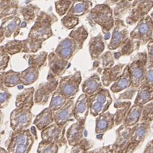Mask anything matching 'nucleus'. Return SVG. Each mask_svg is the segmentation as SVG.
<instances>
[{
	"instance_id": "nucleus-11",
	"label": "nucleus",
	"mask_w": 153,
	"mask_h": 153,
	"mask_svg": "<svg viewBox=\"0 0 153 153\" xmlns=\"http://www.w3.org/2000/svg\"><path fill=\"white\" fill-rule=\"evenodd\" d=\"M111 39L108 44V48L111 51L121 48L130 39V33L127 26L122 19H114Z\"/></svg>"
},
{
	"instance_id": "nucleus-7",
	"label": "nucleus",
	"mask_w": 153,
	"mask_h": 153,
	"mask_svg": "<svg viewBox=\"0 0 153 153\" xmlns=\"http://www.w3.org/2000/svg\"><path fill=\"white\" fill-rule=\"evenodd\" d=\"M59 80L58 78L48 72L47 81L39 85L37 89L35 91L34 102L36 104L46 105L48 102L50 97L57 91Z\"/></svg>"
},
{
	"instance_id": "nucleus-45",
	"label": "nucleus",
	"mask_w": 153,
	"mask_h": 153,
	"mask_svg": "<svg viewBox=\"0 0 153 153\" xmlns=\"http://www.w3.org/2000/svg\"><path fill=\"white\" fill-rule=\"evenodd\" d=\"M59 146L56 143L42 141L37 148V153H58Z\"/></svg>"
},
{
	"instance_id": "nucleus-40",
	"label": "nucleus",
	"mask_w": 153,
	"mask_h": 153,
	"mask_svg": "<svg viewBox=\"0 0 153 153\" xmlns=\"http://www.w3.org/2000/svg\"><path fill=\"white\" fill-rule=\"evenodd\" d=\"M139 46L135 42L132 41L131 39H129L128 41L123 45L117 52H115L113 54L114 58L118 59L122 56H128L132 54L133 52L139 49Z\"/></svg>"
},
{
	"instance_id": "nucleus-2",
	"label": "nucleus",
	"mask_w": 153,
	"mask_h": 153,
	"mask_svg": "<svg viewBox=\"0 0 153 153\" xmlns=\"http://www.w3.org/2000/svg\"><path fill=\"white\" fill-rule=\"evenodd\" d=\"M91 24H97L102 28L103 35H109L114 27V19L113 11L106 4H97L89 11L87 16Z\"/></svg>"
},
{
	"instance_id": "nucleus-39",
	"label": "nucleus",
	"mask_w": 153,
	"mask_h": 153,
	"mask_svg": "<svg viewBox=\"0 0 153 153\" xmlns=\"http://www.w3.org/2000/svg\"><path fill=\"white\" fill-rule=\"evenodd\" d=\"M68 37H71L77 44L80 49H82L84 43L88 37V33L84 26H81L69 33Z\"/></svg>"
},
{
	"instance_id": "nucleus-3",
	"label": "nucleus",
	"mask_w": 153,
	"mask_h": 153,
	"mask_svg": "<svg viewBox=\"0 0 153 153\" xmlns=\"http://www.w3.org/2000/svg\"><path fill=\"white\" fill-rule=\"evenodd\" d=\"M35 139L30 130L13 132L7 146L8 153H29Z\"/></svg>"
},
{
	"instance_id": "nucleus-10",
	"label": "nucleus",
	"mask_w": 153,
	"mask_h": 153,
	"mask_svg": "<svg viewBox=\"0 0 153 153\" xmlns=\"http://www.w3.org/2000/svg\"><path fill=\"white\" fill-rule=\"evenodd\" d=\"M153 8V1L135 0L132 1L131 9L126 19L128 25H134L137 24L141 19L148 15V13Z\"/></svg>"
},
{
	"instance_id": "nucleus-56",
	"label": "nucleus",
	"mask_w": 153,
	"mask_h": 153,
	"mask_svg": "<svg viewBox=\"0 0 153 153\" xmlns=\"http://www.w3.org/2000/svg\"><path fill=\"white\" fill-rule=\"evenodd\" d=\"M0 153H8V152L6 149H4V148L0 147Z\"/></svg>"
},
{
	"instance_id": "nucleus-23",
	"label": "nucleus",
	"mask_w": 153,
	"mask_h": 153,
	"mask_svg": "<svg viewBox=\"0 0 153 153\" xmlns=\"http://www.w3.org/2000/svg\"><path fill=\"white\" fill-rule=\"evenodd\" d=\"M114 126V115L107 111L96 117L95 132L96 134H104Z\"/></svg>"
},
{
	"instance_id": "nucleus-4",
	"label": "nucleus",
	"mask_w": 153,
	"mask_h": 153,
	"mask_svg": "<svg viewBox=\"0 0 153 153\" xmlns=\"http://www.w3.org/2000/svg\"><path fill=\"white\" fill-rule=\"evenodd\" d=\"M148 64L147 53L146 52L138 53L131 59L128 64L130 77L132 80L131 87L138 89L144 80L145 69Z\"/></svg>"
},
{
	"instance_id": "nucleus-29",
	"label": "nucleus",
	"mask_w": 153,
	"mask_h": 153,
	"mask_svg": "<svg viewBox=\"0 0 153 153\" xmlns=\"http://www.w3.org/2000/svg\"><path fill=\"white\" fill-rule=\"evenodd\" d=\"M134 104L144 105L153 101V87L141 84L138 88Z\"/></svg>"
},
{
	"instance_id": "nucleus-13",
	"label": "nucleus",
	"mask_w": 153,
	"mask_h": 153,
	"mask_svg": "<svg viewBox=\"0 0 153 153\" xmlns=\"http://www.w3.org/2000/svg\"><path fill=\"white\" fill-rule=\"evenodd\" d=\"M150 129V123L139 122L132 127V131L130 137L129 143L126 153H132L141 143L145 140Z\"/></svg>"
},
{
	"instance_id": "nucleus-8",
	"label": "nucleus",
	"mask_w": 153,
	"mask_h": 153,
	"mask_svg": "<svg viewBox=\"0 0 153 153\" xmlns=\"http://www.w3.org/2000/svg\"><path fill=\"white\" fill-rule=\"evenodd\" d=\"M82 79L80 71H76L75 73L68 76H62L59 80L57 91L62 93L68 100L74 98L79 91V85L82 83Z\"/></svg>"
},
{
	"instance_id": "nucleus-27",
	"label": "nucleus",
	"mask_w": 153,
	"mask_h": 153,
	"mask_svg": "<svg viewBox=\"0 0 153 153\" xmlns=\"http://www.w3.org/2000/svg\"><path fill=\"white\" fill-rule=\"evenodd\" d=\"M88 49L92 59H97L102 55L105 50V44L103 37L101 33L91 38L88 43Z\"/></svg>"
},
{
	"instance_id": "nucleus-43",
	"label": "nucleus",
	"mask_w": 153,
	"mask_h": 153,
	"mask_svg": "<svg viewBox=\"0 0 153 153\" xmlns=\"http://www.w3.org/2000/svg\"><path fill=\"white\" fill-rule=\"evenodd\" d=\"M42 42L36 41V40L27 37L26 39L23 40L22 53H25L26 54L37 53L42 48Z\"/></svg>"
},
{
	"instance_id": "nucleus-26",
	"label": "nucleus",
	"mask_w": 153,
	"mask_h": 153,
	"mask_svg": "<svg viewBox=\"0 0 153 153\" xmlns=\"http://www.w3.org/2000/svg\"><path fill=\"white\" fill-rule=\"evenodd\" d=\"M93 8V2L91 1H73V4L66 15L78 17H82L87 13Z\"/></svg>"
},
{
	"instance_id": "nucleus-41",
	"label": "nucleus",
	"mask_w": 153,
	"mask_h": 153,
	"mask_svg": "<svg viewBox=\"0 0 153 153\" xmlns=\"http://www.w3.org/2000/svg\"><path fill=\"white\" fill-rule=\"evenodd\" d=\"M67 100H68V99L66 97L63 95L59 92L56 91L51 97V102L48 108L53 112L57 111L64 106Z\"/></svg>"
},
{
	"instance_id": "nucleus-55",
	"label": "nucleus",
	"mask_w": 153,
	"mask_h": 153,
	"mask_svg": "<svg viewBox=\"0 0 153 153\" xmlns=\"http://www.w3.org/2000/svg\"><path fill=\"white\" fill-rule=\"evenodd\" d=\"M3 119H4V114L2 113V112L0 111V126L2 124V122H3Z\"/></svg>"
},
{
	"instance_id": "nucleus-36",
	"label": "nucleus",
	"mask_w": 153,
	"mask_h": 153,
	"mask_svg": "<svg viewBox=\"0 0 153 153\" xmlns=\"http://www.w3.org/2000/svg\"><path fill=\"white\" fill-rule=\"evenodd\" d=\"M1 76L3 84L7 88L15 87L22 84L21 80H20V72L10 70L8 71L1 73Z\"/></svg>"
},
{
	"instance_id": "nucleus-52",
	"label": "nucleus",
	"mask_w": 153,
	"mask_h": 153,
	"mask_svg": "<svg viewBox=\"0 0 153 153\" xmlns=\"http://www.w3.org/2000/svg\"><path fill=\"white\" fill-rule=\"evenodd\" d=\"M148 63H153V37L147 44Z\"/></svg>"
},
{
	"instance_id": "nucleus-49",
	"label": "nucleus",
	"mask_w": 153,
	"mask_h": 153,
	"mask_svg": "<svg viewBox=\"0 0 153 153\" xmlns=\"http://www.w3.org/2000/svg\"><path fill=\"white\" fill-rule=\"evenodd\" d=\"M11 97L12 94L8 91L7 88L0 90V109L7 106Z\"/></svg>"
},
{
	"instance_id": "nucleus-35",
	"label": "nucleus",
	"mask_w": 153,
	"mask_h": 153,
	"mask_svg": "<svg viewBox=\"0 0 153 153\" xmlns=\"http://www.w3.org/2000/svg\"><path fill=\"white\" fill-rule=\"evenodd\" d=\"M39 76V70L33 66H28L20 72V80L24 85H29L35 83Z\"/></svg>"
},
{
	"instance_id": "nucleus-57",
	"label": "nucleus",
	"mask_w": 153,
	"mask_h": 153,
	"mask_svg": "<svg viewBox=\"0 0 153 153\" xmlns=\"http://www.w3.org/2000/svg\"><path fill=\"white\" fill-rule=\"evenodd\" d=\"M150 17H151V18H152V19H153V12L152 13V14H151V16H150Z\"/></svg>"
},
{
	"instance_id": "nucleus-18",
	"label": "nucleus",
	"mask_w": 153,
	"mask_h": 153,
	"mask_svg": "<svg viewBox=\"0 0 153 153\" xmlns=\"http://www.w3.org/2000/svg\"><path fill=\"white\" fill-rule=\"evenodd\" d=\"M89 113V97L84 93L81 94L75 103L74 119L76 122L85 126Z\"/></svg>"
},
{
	"instance_id": "nucleus-30",
	"label": "nucleus",
	"mask_w": 153,
	"mask_h": 153,
	"mask_svg": "<svg viewBox=\"0 0 153 153\" xmlns=\"http://www.w3.org/2000/svg\"><path fill=\"white\" fill-rule=\"evenodd\" d=\"M131 105V102L129 101H117L114 103V106L116 108V112L114 114V126L122 124Z\"/></svg>"
},
{
	"instance_id": "nucleus-6",
	"label": "nucleus",
	"mask_w": 153,
	"mask_h": 153,
	"mask_svg": "<svg viewBox=\"0 0 153 153\" xmlns=\"http://www.w3.org/2000/svg\"><path fill=\"white\" fill-rule=\"evenodd\" d=\"M112 98L108 89L103 88L89 97V111L94 117L107 112L112 104Z\"/></svg>"
},
{
	"instance_id": "nucleus-51",
	"label": "nucleus",
	"mask_w": 153,
	"mask_h": 153,
	"mask_svg": "<svg viewBox=\"0 0 153 153\" xmlns=\"http://www.w3.org/2000/svg\"><path fill=\"white\" fill-rule=\"evenodd\" d=\"M137 91V89L133 88L132 87H130L129 88L125 90V91L119 96L117 100L123 102V101L126 100H132Z\"/></svg>"
},
{
	"instance_id": "nucleus-32",
	"label": "nucleus",
	"mask_w": 153,
	"mask_h": 153,
	"mask_svg": "<svg viewBox=\"0 0 153 153\" xmlns=\"http://www.w3.org/2000/svg\"><path fill=\"white\" fill-rule=\"evenodd\" d=\"M143 106L136 104L131 105L123 124L127 127H133L139 123L142 114Z\"/></svg>"
},
{
	"instance_id": "nucleus-25",
	"label": "nucleus",
	"mask_w": 153,
	"mask_h": 153,
	"mask_svg": "<svg viewBox=\"0 0 153 153\" xmlns=\"http://www.w3.org/2000/svg\"><path fill=\"white\" fill-rule=\"evenodd\" d=\"M132 85V80L128 65H126L123 70L122 73L119 76L115 82L111 85V91L113 93H121L125 90L129 88Z\"/></svg>"
},
{
	"instance_id": "nucleus-47",
	"label": "nucleus",
	"mask_w": 153,
	"mask_h": 153,
	"mask_svg": "<svg viewBox=\"0 0 153 153\" xmlns=\"http://www.w3.org/2000/svg\"><path fill=\"white\" fill-rule=\"evenodd\" d=\"M61 22L65 28L71 30L78 25L79 23V19L78 17L66 15L61 19Z\"/></svg>"
},
{
	"instance_id": "nucleus-54",
	"label": "nucleus",
	"mask_w": 153,
	"mask_h": 153,
	"mask_svg": "<svg viewBox=\"0 0 153 153\" xmlns=\"http://www.w3.org/2000/svg\"><path fill=\"white\" fill-rule=\"evenodd\" d=\"M4 39H5V37H4L3 32H2L1 29H0V43L3 42L4 41Z\"/></svg>"
},
{
	"instance_id": "nucleus-20",
	"label": "nucleus",
	"mask_w": 153,
	"mask_h": 153,
	"mask_svg": "<svg viewBox=\"0 0 153 153\" xmlns=\"http://www.w3.org/2000/svg\"><path fill=\"white\" fill-rule=\"evenodd\" d=\"M47 59L48 61L49 73L57 78L63 75L69 65L68 61L62 59L54 52L49 54Z\"/></svg>"
},
{
	"instance_id": "nucleus-50",
	"label": "nucleus",
	"mask_w": 153,
	"mask_h": 153,
	"mask_svg": "<svg viewBox=\"0 0 153 153\" xmlns=\"http://www.w3.org/2000/svg\"><path fill=\"white\" fill-rule=\"evenodd\" d=\"M10 56L4 51L3 46H0V71H4L8 66Z\"/></svg>"
},
{
	"instance_id": "nucleus-42",
	"label": "nucleus",
	"mask_w": 153,
	"mask_h": 153,
	"mask_svg": "<svg viewBox=\"0 0 153 153\" xmlns=\"http://www.w3.org/2000/svg\"><path fill=\"white\" fill-rule=\"evenodd\" d=\"M4 51L8 55H14L15 54L22 53L23 50V40L13 39L8 41L6 44L3 46Z\"/></svg>"
},
{
	"instance_id": "nucleus-17",
	"label": "nucleus",
	"mask_w": 153,
	"mask_h": 153,
	"mask_svg": "<svg viewBox=\"0 0 153 153\" xmlns=\"http://www.w3.org/2000/svg\"><path fill=\"white\" fill-rule=\"evenodd\" d=\"M22 28V20L20 18L14 15L2 19L0 29L4 33L5 38H15L19 34Z\"/></svg>"
},
{
	"instance_id": "nucleus-53",
	"label": "nucleus",
	"mask_w": 153,
	"mask_h": 153,
	"mask_svg": "<svg viewBox=\"0 0 153 153\" xmlns=\"http://www.w3.org/2000/svg\"><path fill=\"white\" fill-rule=\"evenodd\" d=\"M143 153H153V139L148 143Z\"/></svg>"
},
{
	"instance_id": "nucleus-9",
	"label": "nucleus",
	"mask_w": 153,
	"mask_h": 153,
	"mask_svg": "<svg viewBox=\"0 0 153 153\" xmlns=\"http://www.w3.org/2000/svg\"><path fill=\"white\" fill-rule=\"evenodd\" d=\"M32 121L33 113L30 110L16 108L10 114V128L15 132L28 130Z\"/></svg>"
},
{
	"instance_id": "nucleus-15",
	"label": "nucleus",
	"mask_w": 153,
	"mask_h": 153,
	"mask_svg": "<svg viewBox=\"0 0 153 153\" xmlns=\"http://www.w3.org/2000/svg\"><path fill=\"white\" fill-rule=\"evenodd\" d=\"M74 107L75 102L74 98L69 99L62 108L53 112L54 123L60 126H66L69 121L74 119Z\"/></svg>"
},
{
	"instance_id": "nucleus-12",
	"label": "nucleus",
	"mask_w": 153,
	"mask_h": 153,
	"mask_svg": "<svg viewBox=\"0 0 153 153\" xmlns=\"http://www.w3.org/2000/svg\"><path fill=\"white\" fill-rule=\"evenodd\" d=\"M66 126H60L53 123L48 126L41 131V137L43 141L53 143L57 144L58 146H63L66 145L67 142L65 137Z\"/></svg>"
},
{
	"instance_id": "nucleus-37",
	"label": "nucleus",
	"mask_w": 153,
	"mask_h": 153,
	"mask_svg": "<svg viewBox=\"0 0 153 153\" xmlns=\"http://www.w3.org/2000/svg\"><path fill=\"white\" fill-rule=\"evenodd\" d=\"M114 59L113 53L111 51H107L102 55L99 57L95 62H94L93 68H111L114 66Z\"/></svg>"
},
{
	"instance_id": "nucleus-19",
	"label": "nucleus",
	"mask_w": 153,
	"mask_h": 153,
	"mask_svg": "<svg viewBox=\"0 0 153 153\" xmlns=\"http://www.w3.org/2000/svg\"><path fill=\"white\" fill-rule=\"evenodd\" d=\"M125 64L119 63L111 68H97V73L102 75L101 81H102L103 86H109L112 85L117 78L122 73L123 68H125Z\"/></svg>"
},
{
	"instance_id": "nucleus-46",
	"label": "nucleus",
	"mask_w": 153,
	"mask_h": 153,
	"mask_svg": "<svg viewBox=\"0 0 153 153\" xmlns=\"http://www.w3.org/2000/svg\"><path fill=\"white\" fill-rule=\"evenodd\" d=\"M73 4V1H55V10L59 16H64L67 14Z\"/></svg>"
},
{
	"instance_id": "nucleus-44",
	"label": "nucleus",
	"mask_w": 153,
	"mask_h": 153,
	"mask_svg": "<svg viewBox=\"0 0 153 153\" xmlns=\"http://www.w3.org/2000/svg\"><path fill=\"white\" fill-rule=\"evenodd\" d=\"M153 121V101L143 105L142 114L140 119L141 123H151Z\"/></svg>"
},
{
	"instance_id": "nucleus-31",
	"label": "nucleus",
	"mask_w": 153,
	"mask_h": 153,
	"mask_svg": "<svg viewBox=\"0 0 153 153\" xmlns=\"http://www.w3.org/2000/svg\"><path fill=\"white\" fill-rule=\"evenodd\" d=\"M19 8V1L0 0V19L17 15Z\"/></svg>"
},
{
	"instance_id": "nucleus-5",
	"label": "nucleus",
	"mask_w": 153,
	"mask_h": 153,
	"mask_svg": "<svg viewBox=\"0 0 153 153\" xmlns=\"http://www.w3.org/2000/svg\"><path fill=\"white\" fill-rule=\"evenodd\" d=\"M153 37V19L150 15L141 19L130 33V39L139 46L148 44Z\"/></svg>"
},
{
	"instance_id": "nucleus-1",
	"label": "nucleus",
	"mask_w": 153,
	"mask_h": 153,
	"mask_svg": "<svg viewBox=\"0 0 153 153\" xmlns=\"http://www.w3.org/2000/svg\"><path fill=\"white\" fill-rule=\"evenodd\" d=\"M57 22V17L53 13L41 11L29 31L28 37L44 42L53 35L52 25Z\"/></svg>"
},
{
	"instance_id": "nucleus-22",
	"label": "nucleus",
	"mask_w": 153,
	"mask_h": 153,
	"mask_svg": "<svg viewBox=\"0 0 153 153\" xmlns=\"http://www.w3.org/2000/svg\"><path fill=\"white\" fill-rule=\"evenodd\" d=\"M35 90L33 87L28 88L22 91L16 97L15 100V106L19 108L32 109L34 102V94Z\"/></svg>"
},
{
	"instance_id": "nucleus-38",
	"label": "nucleus",
	"mask_w": 153,
	"mask_h": 153,
	"mask_svg": "<svg viewBox=\"0 0 153 153\" xmlns=\"http://www.w3.org/2000/svg\"><path fill=\"white\" fill-rule=\"evenodd\" d=\"M132 1H117L113 11L114 19H121L126 14H129L131 9Z\"/></svg>"
},
{
	"instance_id": "nucleus-48",
	"label": "nucleus",
	"mask_w": 153,
	"mask_h": 153,
	"mask_svg": "<svg viewBox=\"0 0 153 153\" xmlns=\"http://www.w3.org/2000/svg\"><path fill=\"white\" fill-rule=\"evenodd\" d=\"M142 84L153 87V63H148L146 64L144 80Z\"/></svg>"
},
{
	"instance_id": "nucleus-34",
	"label": "nucleus",
	"mask_w": 153,
	"mask_h": 153,
	"mask_svg": "<svg viewBox=\"0 0 153 153\" xmlns=\"http://www.w3.org/2000/svg\"><path fill=\"white\" fill-rule=\"evenodd\" d=\"M18 11L23 16L24 21L26 23L29 24L30 22L35 21L36 18L41 12V10L38 6L30 4L19 8Z\"/></svg>"
},
{
	"instance_id": "nucleus-24",
	"label": "nucleus",
	"mask_w": 153,
	"mask_h": 153,
	"mask_svg": "<svg viewBox=\"0 0 153 153\" xmlns=\"http://www.w3.org/2000/svg\"><path fill=\"white\" fill-rule=\"evenodd\" d=\"M83 93L87 96H92L103 89L101 79L98 74L94 73L85 80L82 85Z\"/></svg>"
},
{
	"instance_id": "nucleus-28",
	"label": "nucleus",
	"mask_w": 153,
	"mask_h": 153,
	"mask_svg": "<svg viewBox=\"0 0 153 153\" xmlns=\"http://www.w3.org/2000/svg\"><path fill=\"white\" fill-rule=\"evenodd\" d=\"M54 123L53 112L49 108H46L36 116L33 124L40 131H42L52 123Z\"/></svg>"
},
{
	"instance_id": "nucleus-33",
	"label": "nucleus",
	"mask_w": 153,
	"mask_h": 153,
	"mask_svg": "<svg viewBox=\"0 0 153 153\" xmlns=\"http://www.w3.org/2000/svg\"><path fill=\"white\" fill-rule=\"evenodd\" d=\"M48 55L47 52L42 51L38 54H26L24 58L28 60L29 66H33L39 70L46 64Z\"/></svg>"
},
{
	"instance_id": "nucleus-16",
	"label": "nucleus",
	"mask_w": 153,
	"mask_h": 153,
	"mask_svg": "<svg viewBox=\"0 0 153 153\" xmlns=\"http://www.w3.org/2000/svg\"><path fill=\"white\" fill-rule=\"evenodd\" d=\"M132 131V127H127L123 124L117 130L116 140L112 146L114 153H126Z\"/></svg>"
},
{
	"instance_id": "nucleus-21",
	"label": "nucleus",
	"mask_w": 153,
	"mask_h": 153,
	"mask_svg": "<svg viewBox=\"0 0 153 153\" xmlns=\"http://www.w3.org/2000/svg\"><path fill=\"white\" fill-rule=\"evenodd\" d=\"M84 130L85 126L78 122H75L68 128L66 131V140L69 146L75 147L79 145L84 140L83 137Z\"/></svg>"
},
{
	"instance_id": "nucleus-14",
	"label": "nucleus",
	"mask_w": 153,
	"mask_h": 153,
	"mask_svg": "<svg viewBox=\"0 0 153 153\" xmlns=\"http://www.w3.org/2000/svg\"><path fill=\"white\" fill-rule=\"evenodd\" d=\"M80 50L77 44L72 38L67 37L59 43L54 53L62 59L69 62V60Z\"/></svg>"
}]
</instances>
